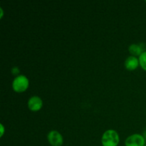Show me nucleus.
Masks as SVG:
<instances>
[{"label":"nucleus","mask_w":146,"mask_h":146,"mask_svg":"<svg viewBox=\"0 0 146 146\" xmlns=\"http://www.w3.org/2000/svg\"><path fill=\"white\" fill-rule=\"evenodd\" d=\"M120 141V137L117 131L109 129L104 133L101 138L103 146H118Z\"/></svg>","instance_id":"f257e3e1"},{"label":"nucleus","mask_w":146,"mask_h":146,"mask_svg":"<svg viewBox=\"0 0 146 146\" xmlns=\"http://www.w3.org/2000/svg\"><path fill=\"white\" fill-rule=\"evenodd\" d=\"M29 86V81L24 75H19L14 78L12 82V88L17 93H22L25 91Z\"/></svg>","instance_id":"f03ea898"},{"label":"nucleus","mask_w":146,"mask_h":146,"mask_svg":"<svg viewBox=\"0 0 146 146\" xmlns=\"http://www.w3.org/2000/svg\"><path fill=\"white\" fill-rule=\"evenodd\" d=\"M145 139L143 135L139 133H135L129 135L125 141V146H145Z\"/></svg>","instance_id":"7ed1b4c3"},{"label":"nucleus","mask_w":146,"mask_h":146,"mask_svg":"<svg viewBox=\"0 0 146 146\" xmlns=\"http://www.w3.org/2000/svg\"><path fill=\"white\" fill-rule=\"evenodd\" d=\"M47 139L51 146H61L64 143V138L58 131L53 130L47 135Z\"/></svg>","instance_id":"20e7f679"},{"label":"nucleus","mask_w":146,"mask_h":146,"mask_svg":"<svg viewBox=\"0 0 146 146\" xmlns=\"http://www.w3.org/2000/svg\"><path fill=\"white\" fill-rule=\"evenodd\" d=\"M43 106V101L38 96H33L30 97L28 101V107L31 111H38Z\"/></svg>","instance_id":"39448f33"},{"label":"nucleus","mask_w":146,"mask_h":146,"mask_svg":"<svg viewBox=\"0 0 146 146\" xmlns=\"http://www.w3.org/2000/svg\"><path fill=\"white\" fill-rule=\"evenodd\" d=\"M139 65V60L136 56H130L125 61V67L130 71L135 70V68H138Z\"/></svg>","instance_id":"423d86ee"},{"label":"nucleus","mask_w":146,"mask_h":146,"mask_svg":"<svg viewBox=\"0 0 146 146\" xmlns=\"http://www.w3.org/2000/svg\"><path fill=\"white\" fill-rule=\"evenodd\" d=\"M142 45L143 44H131V45L129 46L128 51L134 56H140L143 51H146V50H145V48H143L142 46Z\"/></svg>","instance_id":"0eeeda50"},{"label":"nucleus","mask_w":146,"mask_h":146,"mask_svg":"<svg viewBox=\"0 0 146 146\" xmlns=\"http://www.w3.org/2000/svg\"><path fill=\"white\" fill-rule=\"evenodd\" d=\"M139 64L140 66H141V68L143 70L146 71V51H143L141 55L139 56Z\"/></svg>","instance_id":"6e6552de"},{"label":"nucleus","mask_w":146,"mask_h":146,"mask_svg":"<svg viewBox=\"0 0 146 146\" xmlns=\"http://www.w3.org/2000/svg\"><path fill=\"white\" fill-rule=\"evenodd\" d=\"M11 73H12V74H14V75L17 76H19L18 74H19L20 73L19 68L17 66L13 67V68H11Z\"/></svg>","instance_id":"1a4fd4ad"},{"label":"nucleus","mask_w":146,"mask_h":146,"mask_svg":"<svg viewBox=\"0 0 146 146\" xmlns=\"http://www.w3.org/2000/svg\"><path fill=\"white\" fill-rule=\"evenodd\" d=\"M0 126H1V137H2L4 133V127L3 124H0Z\"/></svg>","instance_id":"9d476101"},{"label":"nucleus","mask_w":146,"mask_h":146,"mask_svg":"<svg viewBox=\"0 0 146 146\" xmlns=\"http://www.w3.org/2000/svg\"><path fill=\"white\" fill-rule=\"evenodd\" d=\"M0 10H1V18H2V16H3V10L1 7H0Z\"/></svg>","instance_id":"9b49d317"},{"label":"nucleus","mask_w":146,"mask_h":146,"mask_svg":"<svg viewBox=\"0 0 146 146\" xmlns=\"http://www.w3.org/2000/svg\"><path fill=\"white\" fill-rule=\"evenodd\" d=\"M145 146H146V144H145Z\"/></svg>","instance_id":"f8f14e48"},{"label":"nucleus","mask_w":146,"mask_h":146,"mask_svg":"<svg viewBox=\"0 0 146 146\" xmlns=\"http://www.w3.org/2000/svg\"></svg>","instance_id":"ddd939ff"}]
</instances>
